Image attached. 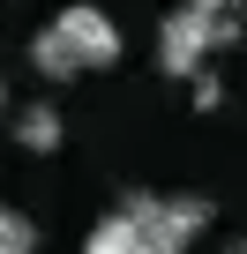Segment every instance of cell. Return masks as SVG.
<instances>
[{"label":"cell","instance_id":"cell-10","mask_svg":"<svg viewBox=\"0 0 247 254\" xmlns=\"http://www.w3.org/2000/svg\"><path fill=\"white\" fill-rule=\"evenodd\" d=\"M0 112H8V82H0Z\"/></svg>","mask_w":247,"mask_h":254},{"label":"cell","instance_id":"cell-3","mask_svg":"<svg viewBox=\"0 0 247 254\" xmlns=\"http://www.w3.org/2000/svg\"><path fill=\"white\" fill-rule=\"evenodd\" d=\"M53 30L68 38V53L82 60V75H97V67H112V60H120V30H112V15H105V8H90V0L60 8V15H53Z\"/></svg>","mask_w":247,"mask_h":254},{"label":"cell","instance_id":"cell-7","mask_svg":"<svg viewBox=\"0 0 247 254\" xmlns=\"http://www.w3.org/2000/svg\"><path fill=\"white\" fill-rule=\"evenodd\" d=\"M0 254H38V224L8 202H0Z\"/></svg>","mask_w":247,"mask_h":254},{"label":"cell","instance_id":"cell-11","mask_svg":"<svg viewBox=\"0 0 247 254\" xmlns=\"http://www.w3.org/2000/svg\"><path fill=\"white\" fill-rule=\"evenodd\" d=\"M225 254H247V239H240V247H225Z\"/></svg>","mask_w":247,"mask_h":254},{"label":"cell","instance_id":"cell-5","mask_svg":"<svg viewBox=\"0 0 247 254\" xmlns=\"http://www.w3.org/2000/svg\"><path fill=\"white\" fill-rule=\"evenodd\" d=\"M30 67H38V75H45V82H75V75H82V60H75V53H68V38H60V30H53V23H45V30H38V38H30Z\"/></svg>","mask_w":247,"mask_h":254},{"label":"cell","instance_id":"cell-4","mask_svg":"<svg viewBox=\"0 0 247 254\" xmlns=\"http://www.w3.org/2000/svg\"><path fill=\"white\" fill-rule=\"evenodd\" d=\"M82 254H158V247L143 239V224H135L128 209H112V217H97V224H90Z\"/></svg>","mask_w":247,"mask_h":254},{"label":"cell","instance_id":"cell-1","mask_svg":"<svg viewBox=\"0 0 247 254\" xmlns=\"http://www.w3.org/2000/svg\"><path fill=\"white\" fill-rule=\"evenodd\" d=\"M232 38H247V23H232L225 8H172V15L158 23V67L180 75V82H195L202 60H210L217 45H232Z\"/></svg>","mask_w":247,"mask_h":254},{"label":"cell","instance_id":"cell-9","mask_svg":"<svg viewBox=\"0 0 247 254\" xmlns=\"http://www.w3.org/2000/svg\"><path fill=\"white\" fill-rule=\"evenodd\" d=\"M187 8H232V0H187Z\"/></svg>","mask_w":247,"mask_h":254},{"label":"cell","instance_id":"cell-2","mask_svg":"<svg viewBox=\"0 0 247 254\" xmlns=\"http://www.w3.org/2000/svg\"><path fill=\"white\" fill-rule=\"evenodd\" d=\"M120 209L143 224V239L158 254H187L202 239V224H210V202H195V194H128Z\"/></svg>","mask_w":247,"mask_h":254},{"label":"cell","instance_id":"cell-6","mask_svg":"<svg viewBox=\"0 0 247 254\" xmlns=\"http://www.w3.org/2000/svg\"><path fill=\"white\" fill-rule=\"evenodd\" d=\"M15 142L38 150V157L60 150V112H53V105H23V112H15Z\"/></svg>","mask_w":247,"mask_h":254},{"label":"cell","instance_id":"cell-8","mask_svg":"<svg viewBox=\"0 0 247 254\" xmlns=\"http://www.w3.org/2000/svg\"><path fill=\"white\" fill-rule=\"evenodd\" d=\"M225 105V82L217 75H195V112H217Z\"/></svg>","mask_w":247,"mask_h":254}]
</instances>
